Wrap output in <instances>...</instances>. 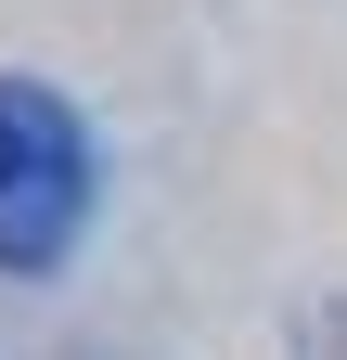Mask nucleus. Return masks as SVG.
<instances>
[{
	"instance_id": "1",
	"label": "nucleus",
	"mask_w": 347,
	"mask_h": 360,
	"mask_svg": "<svg viewBox=\"0 0 347 360\" xmlns=\"http://www.w3.org/2000/svg\"><path fill=\"white\" fill-rule=\"evenodd\" d=\"M91 219V129L65 90L0 77V270H52Z\"/></svg>"
}]
</instances>
